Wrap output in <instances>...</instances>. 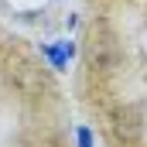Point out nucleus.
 Listing matches in <instances>:
<instances>
[{
  "label": "nucleus",
  "mask_w": 147,
  "mask_h": 147,
  "mask_svg": "<svg viewBox=\"0 0 147 147\" xmlns=\"http://www.w3.org/2000/svg\"><path fill=\"white\" fill-rule=\"evenodd\" d=\"M41 55L51 62V69L65 72L69 69V58L75 55V41H58V45H41Z\"/></svg>",
  "instance_id": "1"
},
{
  "label": "nucleus",
  "mask_w": 147,
  "mask_h": 147,
  "mask_svg": "<svg viewBox=\"0 0 147 147\" xmlns=\"http://www.w3.org/2000/svg\"><path fill=\"white\" fill-rule=\"evenodd\" d=\"M75 147H92V130L89 127H79L75 130Z\"/></svg>",
  "instance_id": "2"
}]
</instances>
